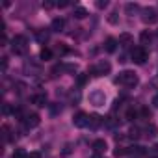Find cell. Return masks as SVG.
<instances>
[{"label":"cell","mask_w":158,"mask_h":158,"mask_svg":"<svg viewBox=\"0 0 158 158\" xmlns=\"http://www.w3.org/2000/svg\"><path fill=\"white\" fill-rule=\"evenodd\" d=\"M110 71H112V65H110V61H106V60H101L95 67L89 69V73H91L93 76H102V74H108Z\"/></svg>","instance_id":"3"},{"label":"cell","mask_w":158,"mask_h":158,"mask_svg":"<svg viewBox=\"0 0 158 158\" xmlns=\"http://www.w3.org/2000/svg\"><path fill=\"white\" fill-rule=\"evenodd\" d=\"M37 39H39V41H47V39H48V34H47V32H45V34H43V32H37Z\"/></svg>","instance_id":"31"},{"label":"cell","mask_w":158,"mask_h":158,"mask_svg":"<svg viewBox=\"0 0 158 158\" xmlns=\"http://www.w3.org/2000/svg\"><path fill=\"white\" fill-rule=\"evenodd\" d=\"M125 154H128V149H123V147H117V149L114 151V156H115V158H119V156H125Z\"/></svg>","instance_id":"24"},{"label":"cell","mask_w":158,"mask_h":158,"mask_svg":"<svg viewBox=\"0 0 158 158\" xmlns=\"http://www.w3.org/2000/svg\"><path fill=\"white\" fill-rule=\"evenodd\" d=\"M115 82L117 84H123V86H127V88H134V86H138V76H136V73L134 71H123V73H119V76L115 78Z\"/></svg>","instance_id":"1"},{"label":"cell","mask_w":158,"mask_h":158,"mask_svg":"<svg viewBox=\"0 0 158 158\" xmlns=\"http://www.w3.org/2000/svg\"><path fill=\"white\" fill-rule=\"evenodd\" d=\"M117 43H119V41H117L115 37H108V39H106V43H104V50H106V52H110V54H112V52H115Z\"/></svg>","instance_id":"10"},{"label":"cell","mask_w":158,"mask_h":158,"mask_svg":"<svg viewBox=\"0 0 158 158\" xmlns=\"http://www.w3.org/2000/svg\"><path fill=\"white\" fill-rule=\"evenodd\" d=\"M24 123H26L28 128H35V127L41 123V117H39L37 114H28V115L24 117Z\"/></svg>","instance_id":"8"},{"label":"cell","mask_w":158,"mask_h":158,"mask_svg":"<svg viewBox=\"0 0 158 158\" xmlns=\"http://www.w3.org/2000/svg\"><path fill=\"white\" fill-rule=\"evenodd\" d=\"M56 6V2H52V0H47V2H43V8L45 10H52Z\"/></svg>","instance_id":"29"},{"label":"cell","mask_w":158,"mask_h":158,"mask_svg":"<svg viewBox=\"0 0 158 158\" xmlns=\"http://www.w3.org/2000/svg\"><path fill=\"white\" fill-rule=\"evenodd\" d=\"M95 6H97L99 10H102V8H106V6H108V2H106V0H99V2H97Z\"/></svg>","instance_id":"33"},{"label":"cell","mask_w":158,"mask_h":158,"mask_svg":"<svg viewBox=\"0 0 158 158\" xmlns=\"http://www.w3.org/2000/svg\"><path fill=\"white\" fill-rule=\"evenodd\" d=\"M86 80H88V76L86 74H80V76H78V86H84Z\"/></svg>","instance_id":"32"},{"label":"cell","mask_w":158,"mask_h":158,"mask_svg":"<svg viewBox=\"0 0 158 158\" xmlns=\"http://www.w3.org/2000/svg\"><path fill=\"white\" fill-rule=\"evenodd\" d=\"M13 158H28V154H26L23 149H15V152H13Z\"/></svg>","instance_id":"27"},{"label":"cell","mask_w":158,"mask_h":158,"mask_svg":"<svg viewBox=\"0 0 158 158\" xmlns=\"http://www.w3.org/2000/svg\"><path fill=\"white\" fill-rule=\"evenodd\" d=\"M151 156H158V145H154L152 149H151V152H149Z\"/></svg>","instance_id":"35"},{"label":"cell","mask_w":158,"mask_h":158,"mask_svg":"<svg viewBox=\"0 0 158 158\" xmlns=\"http://www.w3.org/2000/svg\"><path fill=\"white\" fill-rule=\"evenodd\" d=\"M136 117H138V112H136L134 108H130V110L127 112V121H134Z\"/></svg>","instance_id":"25"},{"label":"cell","mask_w":158,"mask_h":158,"mask_svg":"<svg viewBox=\"0 0 158 158\" xmlns=\"http://www.w3.org/2000/svg\"><path fill=\"white\" fill-rule=\"evenodd\" d=\"M152 106H154V108L158 110V93H156V95L152 97Z\"/></svg>","instance_id":"37"},{"label":"cell","mask_w":158,"mask_h":158,"mask_svg":"<svg viewBox=\"0 0 158 158\" xmlns=\"http://www.w3.org/2000/svg\"><path fill=\"white\" fill-rule=\"evenodd\" d=\"M151 34H149V30H143L141 34H139V41H141V45H149L151 43Z\"/></svg>","instance_id":"17"},{"label":"cell","mask_w":158,"mask_h":158,"mask_svg":"<svg viewBox=\"0 0 158 158\" xmlns=\"http://www.w3.org/2000/svg\"><path fill=\"white\" fill-rule=\"evenodd\" d=\"M143 132H145L147 138H154V136H156V127H154V125H147Z\"/></svg>","instance_id":"19"},{"label":"cell","mask_w":158,"mask_h":158,"mask_svg":"<svg viewBox=\"0 0 158 158\" xmlns=\"http://www.w3.org/2000/svg\"><path fill=\"white\" fill-rule=\"evenodd\" d=\"M141 21L145 23V24H154L156 21H158V11L154 10V8H143L141 10Z\"/></svg>","instance_id":"4"},{"label":"cell","mask_w":158,"mask_h":158,"mask_svg":"<svg viewBox=\"0 0 158 158\" xmlns=\"http://www.w3.org/2000/svg\"><path fill=\"white\" fill-rule=\"evenodd\" d=\"M130 58H132V61L138 63V65L145 63V60H147V50H145V47H136V48H132Z\"/></svg>","instance_id":"6"},{"label":"cell","mask_w":158,"mask_h":158,"mask_svg":"<svg viewBox=\"0 0 158 158\" xmlns=\"http://www.w3.org/2000/svg\"><path fill=\"white\" fill-rule=\"evenodd\" d=\"M39 56H41V60H50L52 58V50L50 48H41V52H39Z\"/></svg>","instance_id":"21"},{"label":"cell","mask_w":158,"mask_h":158,"mask_svg":"<svg viewBox=\"0 0 158 158\" xmlns=\"http://www.w3.org/2000/svg\"><path fill=\"white\" fill-rule=\"evenodd\" d=\"M28 158H41V152H37V151H35V152H30Z\"/></svg>","instance_id":"36"},{"label":"cell","mask_w":158,"mask_h":158,"mask_svg":"<svg viewBox=\"0 0 158 158\" xmlns=\"http://www.w3.org/2000/svg\"><path fill=\"white\" fill-rule=\"evenodd\" d=\"M139 136H141V130H139L138 127H132V128L128 130V138H130V139H138Z\"/></svg>","instance_id":"20"},{"label":"cell","mask_w":158,"mask_h":158,"mask_svg":"<svg viewBox=\"0 0 158 158\" xmlns=\"http://www.w3.org/2000/svg\"><path fill=\"white\" fill-rule=\"evenodd\" d=\"M91 147H93V151H95L97 154H101V152L106 151V141H104V139H95Z\"/></svg>","instance_id":"11"},{"label":"cell","mask_w":158,"mask_h":158,"mask_svg":"<svg viewBox=\"0 0 158 158\" xmlns=\"http://www.w3.org/2000/svg\"><path fill=\"white\" fill-rule=\"evenodd\" d=\"M26 48H28V41H26L24 35H15L11 39V50H13V54H24Z\"/></svg>","instance_id":"2"},{"label":"cell","mask_w":158,"mask_h":158,"mask_svg":"<svg viewBox=\"0 0 158 158\" xmlns=\"http://www.w3.org/2000/svg\"><path fill=\"white\" fill-rule=\"evenodd\" d=\"M63 28H65V19H61V17L52 19V23H50V30L52 32H61Z\"/></svg>","instance_id":"9"},{"label":"cell","mask_w":158,"mask_h":158,"mask_svg":"<svg viewBox=\"0 0 158 158\" xmlns=\"http://www.w3.org/2000/svg\"><path fill=\"white\" fill-rule=\"evenodd\" d=\"M71 152V145H65V149H63V154H69Z\"/></svg>","instance_id":"39"},{"label":"cell","mask_w":158,"mask_h":158,"mask_svg":"<svg viewBox=\"0 0 158 158\" xmlns=\"http://www.w3.org/2000/svg\"><path fill=\"white\" fill-rule=\"evenodd\" d=\"M32 102H34L35 106H45V104H47V95H45V93H37V95L32 97Z\"/></svg>","instance_id":"12"},{"label":"cell","mask_w":158,"mask_h":158,"mask_svg":"<svg viewBox=\"0 0 158 158\" xmlns=\"http://www.w3.org/2000/svg\"><path fill=\"white\" fill-rule=\"evenodd\" d=\"M11 112H13V110H11V106L6 102V104L2 106V114H4V115H8V114H11Z\"/></svg>","instance_id":"30"},{"label":"cell","mask_w":158,"mask_h":158,"mask_svg":"<svg viewBox=\"0 0 158 158\" xmlns=\"http://www.w3.org/2000/svg\"><path fill=\"white\" fill-rule=\"evenodd\" d=\"M128 152H132V154H136V156H143L147 151H145V147H141V145H134V147L128 149Z\"/></svg>","instance_id":"16"},{"label":"cell","mask_w":158,"mask_h":158,"mask_svg":"<svg viewBox=\"0 0 158 158\" xmlns=\"http://www.w3.org/2000/svg\"><path fill=\"white\" fill-rule=\"evenodd\" d=\"M125 11H127V15H136V13L139 11V4H136V2H128V4L125 6Z\"/></svg>","instance_id":"13"},{"label":"cell","mask_w":158,"mask_h":158,"mask_svg":"<svg viewBox=\"0 0 158 158\" xmlns=\"http://www.w3.org/2000/svg\"><path fill=\"white\" fill-rule=\"evenodd\" d=\"M88 99H89V104H93V106H104V102H106V95L101 89L89 91V97Z\"/></svg>","instance_id":"5"},{"label":"cell","mask_w":158,"mask_h":158,"mask_svg":"<svg viewBox=\"0 0 158 158\" xmlns=\"http://www.w3.org/2000/svg\"><path fill=\"white\" fill-rule=\"evenodd\" d=\"M2 132H4V141H10V139H11V136H10L11 128H10L8 125H4V127H2Z\"/></svg>","instance_id":"26"},{"label":"cell","mask_w":158,"mask_h":158,"mask_svg":"<svg viewBox=\"0 0 158 158\" xmlns=\"http://www.w3.org/2000/svg\"><path fill=\"white\" fill-rule=\"evenodd\" d=\"M108 23H110V24H114V26H115V24H119V15H117L115 11H112V13L108 15Z\"/></svg>","instance_id":"23"},{"label":"cell","mask_w":158,"mask_h":158,"mask_svg":"<svg viewBox=\"0 0 158 158\" xmlns=\"http://www.w3.org/2000/svg\"><path fill=\"white\" fill-rule=\"evenodd\" d=\"M156 35H158V32H156Z\"/></svg>","instance_id":"40"},{"label":"cell","mask_w":158,"mask_h":158,"mask_svg":"<svg viewBox=\"0 0 158 158\" xmlns=\"http://www.w3.org/2000/svg\"><path fill=\"white\" fill-rule=\"evenodd\" d=\"M139 115H141L143 119H149V117H151V112H149V108H141V110H139Z\"/></svg>","instance_id":"28"},{"label":"cell","mask_w":158,"mask_h":158,"mask_svg":"<svg viewBox=\"0 0 158 158\" xmlns=\"http://www.w3.org/2000/svg\"><path fill=\"white\" fill-rule=\"evenodd\" d=\"M56 6H58V8H67L69 2H67V0H61V2H56Z\"/></svg>","instance_id":"34"},{"label":"cell","mask_w":158,"mask_h":158,"mask_svg":"<svg viewBox=\"0 0 158 158\" xmlns=\"http://www.w3.org/2000/svg\"><path fill=\"white\" fill-rule=\"evenodd\" d=\"M74 17H76V19H86V17H88V10L78 6V8L74 10Z\"/></svg>","instance_id":"18"},{"label":"cell","mask_w":158,"mask_h":158,"mask_svg":"<svg viewBox=\"0 0 158 158\" xmlns=\"http://www.w3.org/2000/svg\"><path fill=\"white\" fill-rule=\"evenodd\" d=\"M102 123H104V117H101V115H97V114L89 117V127H91V128H97V127H101Z\"/></svg>","instance_id":"15"},{"label":"cell","mask_w":158,"mask_h":158,"mask_svg":"<svg viewBox=\"0 0 158 158\" xmlns=\"http://www.w3.org/2000/svg\"><path fill=\"white\" fill-rule=\"evenodd\" d=\"M8 67V58H2V69H6Z\"/></svg>","instance_id":"38"},{"label":"cell","mask_w":158,"mask_h":158,"mask_svg":"<svg viewBox=\"0 0 158 158\" xmlns=\"http://www.w3.org/2000/svg\"><path fill=\"white\" fill-rule=\"evenodd\" d=\"M73 125L76 128H84V127H89V115L86 112H78L74 117H73Z\"/></svg>","instance_id":"7"},{"label":"cell","mask_w":158,"mask_h":158,"mask_svg":"<svg viewBox=\"0 0 158 158\" xmlns=\"http://www.w3.org/2000/svg\"><path fill=\"white\" fill-rule=\"evenodd\" d=\"M61 71H65V73H76V65L74 63H61Z\"/></svg>","instance_id":"22"},{"label":"cell","mask_w":158,"mask_h":158,"mask_svg":"<svg viewBox=\"0 0 158 158\" xmlns=\"http://www.w3.org/2000/svg\"><path fill=\"white\" fill-rule=\"evenodd\" d=\"M119 45H123V47L132 45V35H130L128 32H123V34L119 35Z\"/></svg>","instance_id":"14"}]
</instances>
